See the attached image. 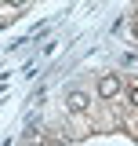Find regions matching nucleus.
Masks as SVG:
<instances>
[{"instance_id": "5", "label": "nucleus", "mask_w": 138, "mask_h": 146, "mask_svg": "<svg viewBox=\"0 0 138 146\" xmlns=\"http://www.w3.org/2000/svg\"><path fill=\"white\" fill-rule=\"evenodd\" d=\"M131 33H135V36H138V18H135V22H131Z\"/></svg>"}, {"instance_id": "2", "label": "nucleus", "mask_w": 138, "mask_h": 146, "mask_svg": "<svg viewBox=\"0 0 138 146\" xmlns=\"http://www.w3.org/2000/svg\"><path fill=\"white\" fill-rule=\"evenodd\" d=\"M69 110H73V113H87V110H91V99H87V91H69Z\"/></svg>"}, {"instance_id": "4", "label": "nucleus", "mask_w": 138, "mask_h": 146, "mask_svg": "<svg viewBox=\"0 0 138 146\" xmlns=\"http://www.w3.org/2000/svg\"><path fill=\"white\" fill-rule=\"evenodd\" d=\"M7 4H11V7H22V4H29V0H7Z\"/></svg>"}, {"instance_id": "1", "label": "nucleus", "mask_w": 138, "mask_h": 146, "mask_svg": "<svg viewBox=\"0 0 138 146\" xmlns=\"http://www.w3.org/2000/svg\"><path fill=\"white\" fill-rule=\"evenodd\" d=\"M120 77H116V73H102V77H98V95H102L105 102H109V99H116V95H120Z\"/></svg>"}, {"instance_id": "6", "label": "nucleus", "mask_w": 138, "mask_h": 146, "mask_svg": "<svg viewBox=\"0 0 138 146\" xmlns=\"http://www.w3.org/2000/svg\"><path fill=\"white\" fill-rule=\"evenodd\" d=\"M135 11H138V0H135Z\"/></svg>"}, {"instance_id": "3", "label": "nucleus", "mask_w": 138, "mask_h": 146, "mask_svg": "<svg viewBox=\"0 0 138 146\" xmlns=\"http://www.w3.org/2000/svg\"><path fill=\"white\" fill-rule=\"evenodd\" d=\"M127 99H131V106H138V80L131 84V88H127Z\"/></svg>"}]
</instances>
